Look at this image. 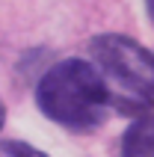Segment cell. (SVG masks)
I'll use <instances>...</instances> for the list:
<instances>
[{"mask_svg": "<svg viewBox=\"0 0 154 157\" xmlns=\"http://www.w3.org/2000/svg\"><path fill=\"white\" fill-rule=\"evenodd\" d=\"M36 104L51 122L74 133L101 128L110 116V92L89 59H62L44 71L36 86Z\"/></svg>", "mask_w": 154, "mask_h": 157, "instance_id": "obj_1", "label": "cell"}, {"mask_svg": "<svg viewBox=\"0 0 154 157\" xmlns=\"http://www.w3.org/2000/svg\"><path fill=\"white\" fill-rule=\"evenodd\" d=\"M92 65L98 68L104 86L110 92V104L119 113H148L154 89V65L151 51L121 33L95 36L92 44Z\"/></svg>", "mask_w": 154, "mask_h": 157, "instance_id": "obj_2", "label": "cell"}, {"mask_svg": "<svg viewBox=\"0 0 154 157\" xmlns=\"http://www.w3.org/2000/svg\"><path fill=\"white\" fill-rule=\"evenodd\" d=\"M154 151V133H151V113L139 116L125 131L121 140V157H151Z\"/></svg>", "mask_w": 154, "mask_h": 157, "instance_id": "obj_3", "label": "cell"}, {"mask_svg": "<svg viewBox=\"0 0 154 157\" xmlns=\"http://www.w3.org/2000/svg\"><path fill=\"white\" fill-rule=\"evenodd\" d=\"M0 157H48V154L21 140H0Z\"/></svg>", "mask_w": 154, "mask_h": 157, "instance_id": "obj_4", "label": "cell"}, {"mask_svg": "<svg viewBox=\"0 0 154 157\" xmlns=\"http://www.w3.org/2000/svg\"><path fill=\"white\" fill-rule=\"evenodd\" d=\"M3 122H6V107H3V101H0V128H3Z\"/></svg>", "mask_w": 154, "mask_h": 157, "instance_id": "obj_5", "label": "cell"}]
</instances>
